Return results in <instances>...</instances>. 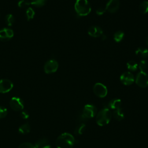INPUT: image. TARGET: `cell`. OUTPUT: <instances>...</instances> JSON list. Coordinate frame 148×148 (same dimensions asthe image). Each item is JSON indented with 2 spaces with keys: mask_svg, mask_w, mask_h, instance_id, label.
<instances>
[{
  "mask_svg": "<svg viewBox=\"0 0 148 148\" xmlns=\"http://www.w3.org/2000/svg\"><path fill=\"white\" fill-rule=\"evenodd\" d=\"M76 140L73 135L69 133L65 132L58 136L56 141L57 148H72Z\"/></svg>",
  "mask_w": 148,
  "mask_h": 148,
  "instance_id": "1",
  "label": "cell"
},
{
  "mask_svg": "<svg viewBox=\"0 0 148 148\" xmlns=\"http://www.w3.org/2000/svg\"><path fill=\"white\" fill-rule=\"evenodd\" d=\"M112 116V113L109 109L105 108L101 109L97 114L96 116V123L99 126H104L108 124Z\"/></svg>",
  "mask_w": 148,
  "mask_h": 148,
  "instance_id": "2",
  "label": "cell"
},
{
  "mask_svg": "<svg viewBox=\"0 0 148 148\" xmlns=\"http://www.w3.org/2000/svg\"><path fill=\"white\" fill-rule=\"evenodd\" d=\"M75 10L79 16H85L90 13L91 8L87 0H76L75 3Z\"/></svg>",
  "mask_w": 148,
  "mask_h": 148,
  "instance_id": "3",
  "label": "cell"
},
{
  "mask_svg": "<svg viewBox=\"0 0 148 148\" xmlns=\"http://www.w3.org/2000/svg\"><path fill=\"white\" fill-rule=\"evenodd\" d=\"M97 111V108L94 105L87 104L84 106L82 115L84 119H91L96 115Z\"/></svg>",
  "mask_w": 148,
  "mask_h": 148,
  "instance_id": "4",
  "label": "cell"
},
{
  "mask_svg": "<svg viewBox=\"0 0 148 148\" xmlns=\"http://www.w3.org/2000/svg\"><path fill=\"white\" fill-rule=\"evenodd\" d=\"M135 82L136 84L140 87H146L148 86V74L145 72H139L136 75Z\"/></svg>",
  "mask_w": 148,
  "mask_h": 148,
  "instance_id": "5",
  "label": "cell"
},
{
  "mask_svg": "<svg viewBox=\"0 0 148 148\" xmlns=\"http://www.w3.org/2000/svg\"><path fill=\"white\" fill-rule=\"evenodd\" d=\"M94 93L99 98H104L108 94L106 87L101 83H97L93 87Z\"/></svg>",
  "mask_w": 148,
  "mask_h": 148,
  "instance_id": "6",
  "label": "cell"
},
{
  "mask_svg": "<svg viewBox=\"0 0 148 148\" xmlns=\"http://www.w3.org/2000/svg\"><path fill=\"white\" fill-rule=\"evenodd\" d=\"M58 68L57 61L54 59L47 61L44 65V71L46 73L50 74L57 71Z\"/></svg>",
  "mask_w": 148,
  "mask_h": 148,
  "instance_id": "7",
  "label": "cell"
},
{
  "mask_svg": "<svg viewBox=\"0 0 148 148\" xmlns=\"http://www.w3.org/2000/svg\"><path fill=\"white\" fill-rule=\"evenodd\" d=\"M10 108L15 111H20L24 108L23 101L19 97H12L9 102Z\"/></svg>",
  "mask_w": 148,
  "mask_h": 148,
  "instance_id": "8",
  "label": "cell"
},
{
  "mask_svg": "<svg viewBox=\"0 0 148 148\" xmlns=\"http://www.w3.org/2000/svg\"><path fill=\"white\" fill-rule=\"evenodd\" d=\"M13 87V83L9 79H2L0 80V92L7 93L9 92Z\"/></svg>",
  "mask_w": 148,
  "mask_h": 148,
  "instance_id": "9",
  "label": "cell"
},
{
  "mask_svg": "<svg viewBox=\"0 0 148 148\" xmlns=\"http://www.w3.org/2000/svg\"><path fill=\"white\" fill-rule=\"evenodd\" d=\"M120 80L123 84L125 86H129L134 83V82L135 81V78L131 72H125L121 75L120 77Z\"/></svg>",
  "mask_w": 148,
  "mask_h": 148,
  "instance_id": "10",
  "label": "cell"
},
{
  "mask_svg": "<svg viewBox=\"0 0 148 148\" xmlns=\"http://www.w3.org/2000/svg\"><path fill=\"white\" fill-rule=\"evenodd\" d=\"M14 35V32L12 29L4 28L0 30V40L7 41L11 39Z\"/></svg>",
  "mask_w": 148,
  "mask_h": 148,
  "instance_id": "11",
  "label": "cell"
},
{
  "mask_svg": "<svg viewBox=\"0 0 148 148\" xmlns=\"http://www.w3.org/2000/svg\"><path fill=\"white\" fill-rule=\"evenodd\" d=\"M119 8V0H109L107 3L105 9L110 13H115Z\"/></svg>",
  "mask_w": 148,
  "mask_h": 148,
  "instance_id": "12",
  "label": "cell"
},
{
  "mask_svg": "<svg viewBox=\"0 0 148 148\" xmlns=\"http://www.w3.org/2000/svg\"><path fill=\"white\" fill-rule=\"evenodd\" d=\"M88 34L91 36L97 38L103 35V31L101 27L96 25H93L88 28Z\"/></svg>",
  "mask_w": 148,
  "mask_h": 148,
  "instance_id": "13",
  "label": "cell"
},
{
  "mask_svg": "<svg viewBox=\"0 0 148 148\" xmlns=\"http://www.w3.org/2000/svg\"><path fill=\"white\" fill-rule=\"evenodd\" d=\"M121 106V101L120 99H113L110 100L108 103V106L106 108H108V109H117L119 108H120Z\"/></svg>",
  "mask_w": 148,
  "mask_h": 148,
  "instance_id": "14",
  "label": "cell"
},
{
  "mask_svg": "<svg viewBox=\"0 0 148 148\" xmlns=\"http://www.w3.org/2000/svg\"><path fill=\"white\" fill-rule=\"evenodd\" d=\"M112 115H113V117L118 121L122 120L124 117V113H123V112L122 110V109L121 108L114 110V111L112 113Z\"/></svg>",
  "mask_w": 148,
  "mask_h": 148,
  "instance_id": "15",
  "label": "cell"
},
{
  "mask_svg": "<svg viewBox=\"0 0 148 148\" xmlns=\"http://www.w3.org/2000/svg\"><path fill=\"white\" fill-rule=\"evenodd\" d=\"M135 54L141 58H147L148 57V49L145 47H139L135 51Z\"/></svg>",
  "mask_w": 148,
  "mask_h": 148,
  "instance_id": "16",
  "label": "cell"
},
{
  "mask_svg": "<svg viewBox=\"0 0 148 148\" xmlns=\"http://www.w3.org/2000/svg\"><path fill=\"white\" fill-rule=\"evenodd\" d=\"M31 127L29 123H27L24 124H22L18 128V132L21 134H27L30 132Z\"/></svg>",
  "mask_w": 148,
  "mask_h": 148,
  "instance_id": "17",
  "label": "cell"
},
{
  "mask_svg": "<svg viewBox=\"0 0 148 148\" xmlns=\"http://www.w3.org/2000/svg\"><path fill=\"white\" fill-rule=\"evenodd\" d=\"M49 145V140L46 138H42L38 139L36 141L35 143V146L36 148H42L45 146Z\"/></svg>",
  "mask_w": 148,
  "mask_h": 148,
  "instance_id": "18",
  "label": "cell"
},
{
  "mask_svg": "<svg viewBox=\"0 0 148 148\" xmlns=\"http://www.w3.org/2000/svg\"><path fill=\"white\" fill-rule=\"evenodd\" d=\"M86 128V124L84 123H80L76 126L74 130V134L76 135H80L84 132Z\"/></svg>",
  "mask_w": 148,
  "mask_h": 148,
  "instance_id": "19",
  "label": "cell"
},
{
  "mask_svg": "<svg viewBox=\"0 0 148 148\" xmlns=\"http://www.w3.org/2000/svg\"><path fill=\"white\" fill-rule=\"evenodd\" d=\"M139 11L143 13V14H146L148 12V1H145L142 2L139 6Z\"/></svg>",
  "mask_w": 148,
  "mask_h": 148,
  "instance_id": "20",
  "label": "cell"
},
{
  "mask_svg": "<svg viewBox=\"0 0 148 148\" xmlns=\"http://www.w3.org/2000/svg\"><path fill=\"white\" fill-rule=\"evenodd\" d=\"M127 68L130 71H135L138 69V65L134 61H130L127 63Z\"/></svg>",
  "mask_w": 148,
  "mask_h": 148,
  "instance_id": "21",
  "label": "cell"
},
{
  "mask_svg": "<svg viewBox=\"0 0 148 148\" xmlns=\"http://www.w3.org/2000/svg\"><path fill=\"white\" fill-rule=\"evenodd\" d=\"M25 16L27 17V20H30L31 19H32L35 16V12L34 10L30 7H28V8H27L26 9V12H25Z\"/></svg>",
  "mask_w": 148,
  "mask_h": 148,
  "instance_id": "22",
  "label": "cell"
},
{
  "mask_svg": "<svg viewBox=\"0 0 148 148\" xmlns=\"http://www.w3.org/2000/svg\"><path fill=\"white\" fill-rule=\"evenodd\" d=\"M124 36V34L121 31H118L114 34V40L116 42H120L122 40Z\"/></svg>",
  "mask_w": 148,
  "mask_h": 148,
  "instance_id": "23",
  "label": "cell"
},
{
  "mask_svg": "<svg viewBox=\"0 0 148 148\" xmlns=\"http://www.w3.org/2000/svg\"><path fill=\"white\" fill-rule=\"evenodd\" d=\"M5 21L8 26H11L14 22V18L12 14H8L5 17Z\"/></svg>",
  "mask_w": 148,
  "mask_h": 148,
  "instance_id": "24",
  "label": "cell"
},
{
  "mask_svg": "<svg viewBox=\"0 0 148 148\" xmlns=\"http://www.w3.org/2000/svg\"><path fill=\"white\" fill-rule=\"evenodd\" d=\"M46 2V0H31V4L36 7H41L43 6Z\"/></svg>",
  "mask_w": 148,
  "mask_h": 148,
  "instance_id": "25",
  "label": "cell"
},
{
  "mask_svg": "<svg viewBox=\"0 0 148 148\" xmlns=\"http://www.w3.org/2000/svg\"><path fill=\"white\" fill-rule=\"evenodd\" d=\"M31 4V2L28 0H20L18 2V6L21 8H28V6Z\"/></svg>",
  "mask_w": 148,
  "mask_h": 148,
  "instance_id": "26",
  "label": "cell"
},
{
  "mask_svg": "<svg viewBox=\"0 0 148 148\" xmlns=\"http://www.w3.org/2000/svg\"><path fill=\"white\" fill-rule=\"evenodd\" d=\"M138 67H139V69L140 70V71L145 72V71L146 70V69L147 68V62L145 60H143L140 61L139 65H138Z\"/></svg>",
  "mask_w": 148,
  "mask_h": 148,
  "instance_id": "27",
  "label": "cell"
},
{
  "mask_svg": "<svg viewBox=\"0 0 148 148\" xmlns=\"http://www.w3.org/2000/svg\"><path fill=\"white\" fill-rule=\"evenodd\" d=\"M18 148H36L35 145L29 142H24L19 145Z\"/></svg>",
  "mask_w": 148,
  "mask_h": 148,
  "instance_id": "28",
  "label": "cell"
},
{
  "mask_svg": "<svg viewBox=\"0 0 148 148\" xmlns=\"http://www.w3.org/2000/svg\"><path fill=\"white\" fill-rule=\"evenodd\" d=\"M7 114H8V110L6 108H5L3 106H0V119L5 117Z\"/></svg>",
  "mask_w": 148,
  "mask_h": 148,
  "instance_id": "29",
  "label": "cell"
},
{
  "mask_svg": "<svg viewBox=\"0 0 148 148\" xmlns=\"http://www.w3.org/2000/svg\"><path fill=\"white\" fill-rule=\"evenodd\" d=\"M20 117L22 119H27L29 117V113L27 110H22L21 112L20 113Z\"/></svg>",
  "mask_w": 148,
  "mask_h": 148,
  "instance_id": "30",
  "label": "cell"
},
{
  "mask_svg": "<svg viewBox=\"0 0 148 148\" xmlns=\"http://www.w3.org/2000/svg\"><path fill=\"white\" fill-rule=\"evenodd\" d=\"M106 9L103 8V7H100L99 8H98L96 10V13L98 14V15H102L103 14L105 11H106Z\"/></svg>",
  "mask_w": 148,
  "mask_h": 148,
  "instance_id": "31",
  "label": "cell"
},
{
  "mask_svg": "<svg viewBox=\"0 0 148 148\" xmlns=\"http://www.w3.org/2000/svg\"><path fill=\"white\" fill-rule=\"evenodd\" d=\"M101 36H102V40H105L106 38V36H105V35H102Z\"/></svg>",
  "mask_w": 148,
  "mask_h": 148,
  "instance_id": "32",
  "label": "cell"
},
{
  "mask_svg": "<svg viewBox=\"0 0 148 148\" xmlns=\"http://www.w3.org/2000/svg\"><path fill=\"white\" fill-rule=\"evenodd\" d=\"M42 148H51V147L50 146V145H48L45 146V147H42Z\"/></svg>",
  "mask_w": 148,
  "mask_h": 148,
  "instance_id": "33",
  "label": "cell"
},
{
  "mask_svg": "<svg viewBox=\"0 0 148 148\" xmlns=\"http://www.w3.org/2000/svg\"><path fill=\"white\" fill-rule=\"evenodd\" d=\"M146 44H147V45L148 46V36H147V38H146Z\"/></svg>",
  "mask_w": 148,
  "mask_h": 148,
  "instance_id": "34",
  "label": "cell"
}]
</instances>
